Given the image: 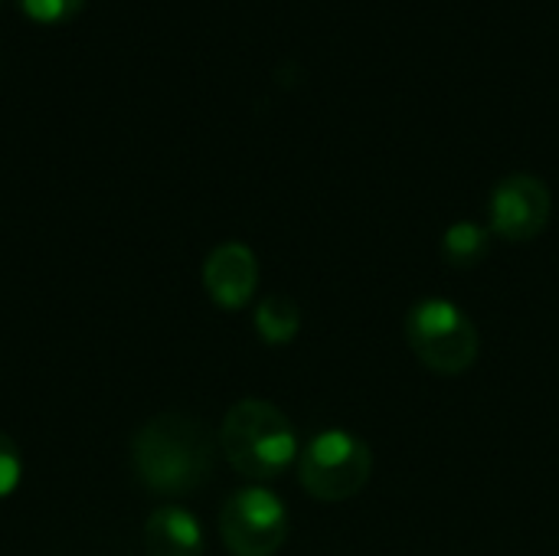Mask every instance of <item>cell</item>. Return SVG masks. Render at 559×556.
<instances>
[{
    "instance_id": "cell-1",
    "label": "cell",
    "mask_w": 559,
    "mask_h": 556,
    "mask_svg": "<svg viewBox=\"0 0 559 556\" xmlns=\"http://www.w3.org/2000/svg\"><path fill=\"white\" fill-rule=\"evenodd\" d=\"M219 452V436L187 413H160L147 419L131 442L138 482L164 498L190 495L210 482Z\"/></svg>"
},
{
    "instance_id": "cell-5",
    "label": "cell",
    "mask_w": 559,
    "mask_h": 556,
    "mask_svg": "<svg viewBox=\"0 0 559 556\" xmlns=\"http://www.w3.org/2000/svg\"><path fill=\"white\" fill-rule=\"evenodd\" d=\"M288 508L269 488H242L219 511V537L233 556H275L288 541Z\"/></svg>"
},
{
    "instance_id": "cell-11",
    "label": "cell",
    "mask_w": 559,
    "mask_h": 556,
    "mask_svg": "<svg viewBox=\"0 0 559 556\" xmlns=\"http://www.w3.org/2000/svg\"><path fill=\"white\" fill-rule=\"evenodd\" d=\"M33 23H69L82 13L85 0H16Z\"/></svg>"
},
{
    "instance_id": "cell-6",
    "label": "cell",
    "mask_w": 559,
    "mask_h": 556,
    "mask_svg": "<svg viewBox=\"0 0 559 556\" xmlns=\"http://www.w3.org/2000/svg\"><path fill=\"white\" fill-rule=\"evenodd\" d=\"M554 216L550 187L527 170L508 174L488 197V229L508 242H534Z\"/></svg>"
},
{
    "instance_id": "cell-7",
    "label": "cell",
    "mask_w": 559,
    "mask_h": 556,
    "mask_svg": "<svg viewBox=\"0 0 559 556\" xmlns=\"http://www.w3.org/2000/svg\"><path fill=\"white\" fill-rule=\"evenodd\" d=\"M203 288L223 311H239L255 298L259 259L246 242H219L203 262Z\"/></svg>"
},
{
    "instance_id": "cell-3",
    "label": "cell",
    "mask_w": 559,
    "mask_h": 556,
    "mask_svg": "<svg viewBox=\"0 0 559 556\" xmlns=\"http://www.w3.org/2000/svg\"><path fill=\"white\" fill-rule=\"evenodd\" d=\"M403 334L416 360L439 377L468 374L481 354L475 321L449 298H419L403 321Z\"/></svg>"
},
{
    "instance_id": "cell-12",
    "label": "cell",
    "mask_w": 559,
    "mask_h": 556,
    "mask_svg": "<svg viewBox=\"0 0 559 556\" xmlns=\"http://www.w3.org/2000/svg\"><path fill=\"white\" fill-rule=\"evenodd\" d=\"M20 478H23V456L16 442L0 433V501L16 492Z\"/></svg>"
},
{
    "instance_id": "cell-9",
    "label": "cell",
    "mask_w": 559,
    "mask_h": 556,
    "mask_svg": "<svg viewBox=\"0 0 559 556\" xmlns=\"http://www.w3.org/2000/svg\"><path fill=\"white\" fill-rule=\"evenodd\" d=\"M495 233L475 220H459L442 233V259L452 269H475L491 256Z\"/></svg>"
},
{
    "instance_id": "cell-2",
    "label": "cell",
    "mask_w": 559,
    "mask_h": 556,
    "mask_svg": "<svg viewBox=\"0 0 559 556\" xmlns=\"http://www.w3.org/2000/svg\"><path fill=\"white\" fill-rule=\"evenodd\" d=\"M219 452L249 482H275L298 465V433L269 400H239L219 426Z\"/></svg>"
},
{
    "instance_id": "cell-4",
    "label": "cell",
    "mask_w": 559,
    "mask_h": 556,
    "mask_svg": "<svg viewBox=\"0 0 559 556\" xmlns=\"http://www.w3.org/2000/svg\"><path fill=\"white\" fill-rule=\"evenodd\" d=\"M373 475L370 446L347 429H324L298 452L301 488L324 505L357 498Z\"/></svg>"
},
{
    "instance_id": "cell-8",
    "label": "cell",
    "mask_w": 559,
    "mask_h": 556,
    "mask_svg": "<svg viewBox=\"0 0 559 556\" xmlns=\"http://www.w3.org/2000/svg\"><path fill=\"white\" fill-rule=\"evenodd\" d=\"M144 551L147 556H203V528L187 508L164 505L144 524Z\"/></svg>"
},
{
    "instance_id": "cell-10",
    "label": "cell",
    "mask_w": 559,
    "mask_h": 556,
    "mask_svg": "<svg viewBox=\"0 0 559 556\" xmlns=\"http://www.w3.org/2000/svg\"><path fill=\"white\" fill-rule=\"evenodd\" d=\"M301 331V308L292 295L272 292L259 301L255 308V334L269 344V347H285L295 341V334Z\"/></svg>"
}]
</instances>
